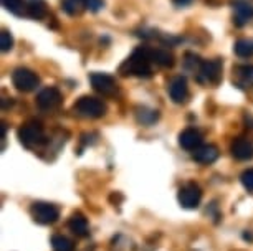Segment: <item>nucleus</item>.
<instances>
[{"label":"nucleus","mask_w":253,"mask_h":251,"mask_svg":"<svg viewBox=\"0 0 253 251\" xmlns=\"http://www.w3.org/2000/svg\"><path fill=\"white\" fill-rule=\"evenodd\" d=\"M75 112L81 117L86 119H99L106 114V104L101 99L93 98V96H81L78 101L75 103Z\"/></svg>","instance_id":"7ed1b4c3"},{"label":"nucleus","mask_w":253,"mask_h":251,"mask_svg":"<svg viewBox=\"0 0 253 251\" xmlns=\"http://www.w3.org/2000/svg\"><path fill=\"white\" fill-rule=\"evenodd\" d=\"M230 152L237 160L253 159V144L245 137H237L230 145Z\"/></svg>","instance_id":"f8f14e48"},{"label":"nucleus","mask_w":253,"mask_h":251,"mask_svg":"<svg viewBox=\"0 0 253 251\" xmlns=\"http://www.w3.org/2000/svg\"><path fill=\"white\" fill-rule=\"evenodd\" d=\"M68 228L71 233H75L76 236H80V238H84V236H88L89 233V223H88L86 216L80 212H76L70 216Z\"/></svg>","instance_id":"4468645a"},{"label":"nucleus","mask_w":253,"mask_h":251,"mask_svg":"<svg viewBox=\"0 0 253 251\" xmlns=\"http://www.w3.org/2000/svg\"><path fill=\"white\" fill-rule=\"evenodd\" d=\"M27 13H28V17L35 18V20H42V18H45L46 17L45 2H42V0H33V2L28 3Z\"/></svg>","instance_id":"412c9836"},{"label":"nucleus","mask_w":253,"mask_h":251,"mask_svg":"<svg viewBox=\"0 0 253 251\" xmlns=\"http://www.w3.org/2000/svg\"><path fill=\"white\" fill-rule=\"evenodd\" d=\"M30 215L33 221L40 225H53L60 218V208L50 202H33Z\"/></svg>","instance_id":"20e7f679"},{"label":"nucleus","mask_w":253,"mask_h":251,"mask_svg":"<svg viewBox=\"0 0 253 251\" xmlns=\"http://www.w3.org/2000/svg\"><path fill=\"white\" fill-rule=\"evenodd\" d=\"M136 119L142 126H151L159 119V112L156 109H149V108H146V106H142V108L139 106L136 109Z\"/></svg>","instance_id":"a211bd4d"},{"label":"nucleus","mask_w":253,"mask_h":251,"mask_svg":"<svg viewBox=\"0 0 253 251\" xmlns=\"http://www.w3.org/2000/svg\"><path fill=\"white\" fill-rule=\"evenodd\" d=\"M179 145L185 150H194L202 145V134L194 129V127H187L179 134Z\"/></svg>","instance_id":"9b49d317"},{"label":"nucleus","mask_w":253,"mask_h":251,"mask_svg":"<svg viewBox=\"0 0 253 251\" xmlns=\"http://www.w3.org/2000/svg\"><path fill=\"white\" fill-rule=\"evenodd\" d=\"M197 79L199 83L207 84V86H217L222 79V61L218 58L202 61L197 71Z\"/></svg>","instance_id":"39448f33"},{"label":"nucleus","mask_w":253,"mask_h":251,"mask_svg":"<svg viewBox=\"0 0 253 251\" xmlns=\"http://www.w3.org/2000/svg\"><path fill=\"white\" fill-rule=\"evenodd\" d=\"M233 83L240 88L253 86V65H240L233 70Z\"/></svg>","instance_id":"2eb2a0df"},{"label":"nucleus","mask_w":253,"mask_h":251,"mask_svg":"<svg viewBox=\"0 0 253 251\" xmlns=\"http://www.w3.org/2000/svg\"><path fill=\"white\" fill-rule=\"evenodd\" d=\"M151 48L146 46H139L123 61V65L119 66V73L123 76H136V78H149L152 74L151 68Z\"/></svg>","instance_id":"f257e3e1"},{"label":"nucleus","mask_w":253,"mask_h":251,"mask_svg":"<svg viewBox=\"0 0 253 251\" xmlns=\"http://www.w3.org/2000/svg\"><path fill=\"white\" fill-rule=\"evenodd\" d=\"M51 248L53 251H75V245L70 238L63 235H55L51 238Z\"/></svg>","instance_id":"5701e85b"},{"label":"nucleus","mask_w":253,"mask_h":251,"mask_svg":"<svg viewBox=\"0 0 253 251\" xmlns=\"http://www.w3.org/2000/svg\"><path fill=\"white\" fill-rule=\"evenodd\" d=\"M103 7V0H88V10L98 12Z\"/></svg>","instance_id":"cd10ccee"},{"label":"nucleus","mask_w":253,"mask_h":251,"mask_svg":"<svg viewBox=\"0 0 253 251\" xmlns=\"http://www.w3.org/2000/svg\"><path fill=\"white\" fill-rule=\"evenodd\" d=\"M235 8V15H233V22L238 27L247 25L248 22L253 20V5L248 2H235L233 3Z\"/></svg>","instance_id":"dca6fc26"},{"label":"nucleus","mask_w":253,"mask_h":251,"mask_svg":"<svg viewBox=\"0 0 253 251\" xmlns=\"http://www.w3.org/2000/svg\"><path fill=\"white\" fill-rule=\"evenodd\" d=\"M240 182L247 190L253 192V169H248L240 175Z\"/></svg>","instance_id":"bb28decb"},{"label":"nucleus","mask_w":253,"mask_h":251,"mask_svg":"<svg viewBox=\"0 0 253 251\" xmlns=\"http://www.w3.org/2000/svg\"><path fill=\"white\" fill-rule=\"evenodd\" d=\"M235 53L240 56V58H248V56H253V38H242L238 40L235 46H233Z\"/></svg>","instance_id":"4be33fe9"},{"label":"nucleus","mask_w":253,"mask_h":251,"mask_svg":"<svg viewBox=\"0 0 253 251\" xmlns=\"http://www.w3.org/2000/svg\"><path fill=\"white\" fill-rule=\"evenodd\" d=\"M12 46H13V36L7 30H3L0 33V48H2V51H8L12 50Z\"/></svg>","instance_id":"a878e982"},{"label":"nucleus","mask_w":253,"mask_h":251,"mask_svg":"<svg viewBox=\"0 0 253 251\" xmlns=\"http://www.w3.org/2000/svg\"><path fill=\"white\" fill-rule=\"evenodd\" d=\"M151 60L152 63L162 66V68H170L174 65V56L170 51L167 50H162V48H156V50H151Z\"/></svg>","instance_id":"f3484780"},{"label":"nucleus","mask_w":253,"mask_h":251,"mask_svg":"<svg viewBox=\"0 0 253 251\" xmlns=\"http://www.w3.org/2000/svg\"><path fill=\"white\" fill-rule=\"evenodd\" d=\"M184 63H185V66H187V70L195 71V73H197L199 68H200V65H202V60H200L197 55L187 53V55H185V61H184Z\"/></svg>","instance_id":"393cba45"},{"label":"nucleus","mask_w":253,"mask_h":251,"mask_svg":"<svg viewBox=\"0 0 253 251\" xmlns=\"http://www.w3.org/2000/svg\"><path fill=\"white\" fill-rule=\"evenodd\" d=\"M2 5L17 17H22L27 10V5L23 0H2Z\"/></svg>","instance_id":"b1692460"},{"label":"nucleus","mask_w":253,"mask_h":251,"mask_svg":"<svg viewBox=\"0 0 253 251\" xmlns=\"http://www.w3.org/2000/svg\"><path fill=\"white\" fill-rule=\"evenodd\" d=\"M169 96L175 104H182L187 101L189 98V86H187V79L184 76L174 78L169 84Z\"/></svg>","instance_id":"9d476101"},{"label":"nucleus","mask_w":253,"mask_h":251,"mask_svg":"<svg viewBox=\"0 0 253 251\" xmlns=\"http://www.w3.org/2000/svg\"><path fill=\"white\" fill-rule=\"evenodd\" d=\"M190 2H192V0H174V3L177 7H185V5H189Z\"/></svg>","instance_id":"c85d7f7f"},{"label":"nucleus","mask_w":253,"mask_h":251,"mask_svg":"<svg viewBox=\"0 0 253 251\" xmlns=\"http://www.w3.org/2000/svg\"><path fill=\"white\" fill-rule=\"evenodd\" d=\"M134 248H136L134 241L131 238H127V236H124V235H118L113 238L109 251H134Z\"/></svg>","instance_id":"6ab92c4d"},{"label":"nucleus","mask_w":253,"mask_h":251,"mask_svg":"<svg viewBox=\"0 0 253 251\" xmlns=\"http://www.w3.org/2000/svg\"><path fill=\"white\" fill-rule=\"evenodd\" d=\"M89 81H91L94 91L103 94V96H116L119 91L116 79L108 73H93L89 76Z\"/></svg>","instance_id":"6e6552de"},{"label":"nucleus","mask_w":253,"mask_h":251,"mask_svg":"<svg viewBox=\"0 0 253 251\" xmlns=\"http://www.w3.org/2000/svg\"><path fill=\"white\" fill-rule=\"evenodd\" d=\"M18 141H20L23 147H27V149H32V150L40 149L46 142L43 126L37 121L25 122V124L18 129Z\"/></svg>","instance_id":"f03ea898"},{"label":"nucleus","mask_w":253,"mask_h":251,"mask_svg":"<svg viewBox=\"0 0 253 251\" xmlns=\"http://www.w3.org/2000/svg\"><path fill=\"white\" fill-rule=\"evenodd\" d=\"M60 104H61V93L55 86L43 88L37 94V106L42 111H53Z\"/></svg>","instance_id":"1a4fd4ad"},{"label":"nucleus","mask_w":253,"mask_h":251,"mask_svg":"<svg viewBox=\"0 0 253 251\" xmlns=\"http://www.w3.org/2000/svg\"><path fill=\"white\" fill-rule=\"evenodd\" d=\"M177 200L182 208H187V210H194L200 205V200H202V188H200L195 182H189L179 188L177 193Z\"/></svg>","instance_id":"423d86ee"},{"label":"nucleus","mask_w":253,"mask_h":251,"mask_svg":"<svg viewBox=\"0 0 253 251\" xmlns=\"http://www.w3.org/2000/svg\"><path fill=\"white\" fill-rule=\"evenodd\" d=\"M12 83L18 91L30 93L40 84V78L37 76V73H33L28 68H17L12 73Z\"/></svg>","instance_id":"0eeeda50"},{"label":"nucleus","mask_w":253,"mask_h":251,"mask_svg":"<svg viewBox=\"0 0 253 251\" xmlns=\"http://www.w3.org/2000/svg\"><path fill=\"white\" fill-rule=\"evenodd\" d=\"M63 10L68 15H80L88 10V0H63Z\"/></svg>","instance_id":"aec40b11"},{"label":"nucleus","mask_w":253,"mask_h":251,"mask_svg":"<svg viewBox=\"0 0 253 251\" xmlns=\"http://www.w3.org/2000/svg\"><path fill=\"white\" fill-rule=\"evenodd\" d=\"M192 157L195 162H199V164H204V165L213 164L218 159V149L213 144H202L199 149L194 150Z\"/></svg>","instance_id":"ddd939ff"}]
</instances>
